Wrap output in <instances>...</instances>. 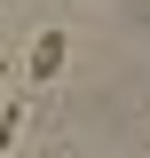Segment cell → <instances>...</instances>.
Instances as JSON below:
<instances>
[{"label":"cell","instance_id":"1","mask_svg":"<svg viewBox=\"0 0 150 158\" xmlns=\"http://www.w3.org/2000/svg\"><path fill=\"white\" fill-rule=\"evenodd\" d=\"M63 56H71V32H63V24H48V32L32 40V56H24V71H32V87H48V79H63Z\"/></svg>","mask_w":150,"mask_h":158},{"label":"cell","instance_id":"2","mask_svg":"<svg viewBox=\"0 0 150 158\" xmlns=\"http://www.w3.org/2000/svg\"><path fill=\"white\" fill-rule=\"evenodd\" d=\"M16 135H24V95H8V111H0V150H8Z\"/></svg>","mask_w":150,"mask_h":158},{"label":"cell","instance_id":"3","mask_svg":"<svg viewBox=\"0 0 150 158\" xmlns=\"http://www.w3.org/2000/svg\"><path fill=\"white\" fill-rule=\"evenodd\" d=\"M16 71H24L16 56H0V95H8V87H16Z\"/></svg>","mask_w":150,"mask_h":158}]
</instances>
